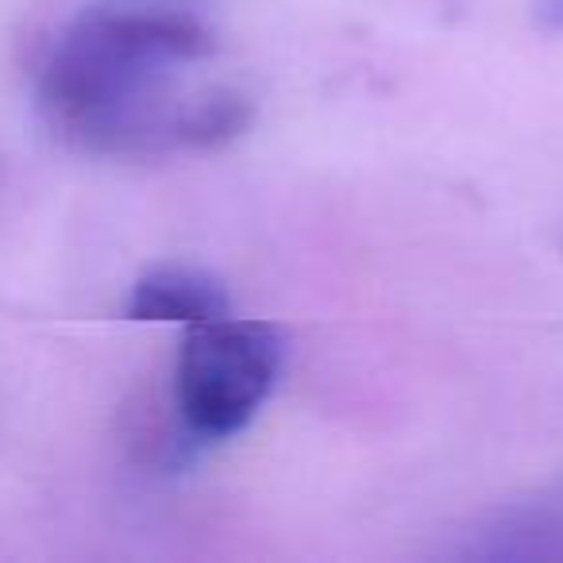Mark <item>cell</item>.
I'll use <instances>...</instances> for the list:
<instances>
[{
	"label": "cell",
	"instance_id": "6da1fadb",
	"mask_svg": "<svg viewBox=\"0 0 563 563\" xmlns=\"http://www.w3.org/2000/svg\"><path fill=\"white\" fill-rule=\"evenodd\" d=\"M217 40L178 9H89L40 66V112L66 143L143 158L209 151L251 124V101L197 74Z\"/></svg>",
	"mask_w": 563,
	"mask_h": 563
},
{
	"label": "cell",
	"instance_id": "7a4b0ae2",
	"mask_svg": "<svg viewBox=\"0 0 563 563\" xmlns=\"http://www.w3.org/2000/svg\"><path fill=\"white\" fill-rule=\"evenodd\" d=\"M282 336L266 321H217L186 324L178 367H174V401L189 440H228L243 432L271 398L282 371Z\"/></svg>",
	"mask_w": 563,
	"mask_h": 563
},
{
	"label": "cell",
	"instance_id": "3957f363",
	"mask_svg": "<svg viewBox=\"0 0 563 563\" xmlns=\"http://www.w3.org/2000/svg\"><path fill=\"white\" fill-rule=\"evenodd\" d=\"M463 560L563 563V478L525 501L494 509L463 544Z\"/></svg>",
	"mask_w": 563,
	"mask_h": 563
},
{
	"label": "cell",
	"instance_id": "277c9868",
	"mask_svg": "<svg viewBox=\"0 0 563 563\" xmlns=\"http://www.w3.org/2000/svg\"><path fill=\"white\" fill-rule=\"evenodd\" d=\"M124 313L132 321L201 324L232 313V298H228V290L209 271L166 263L147 271L143 278H135Z\"/></svg>",
	"mask_w": 563,
	"mask_h": 563
},
{
	"label": "cell",
	"instance_id": "5b68a950",
	"mask_svg": "<svg viewBox=\"0 0 563 563\" xmlns=\"http://www.w3.org/2000/svg\"><path fill=\"white\" fill-rule=\"evenodd\" d=\"M532 16H537L540 32L563 35V0H537V4H532Z\"/></svg>",
	"mask_w": 563,
	"mask_h": 563
}]
</instances>
